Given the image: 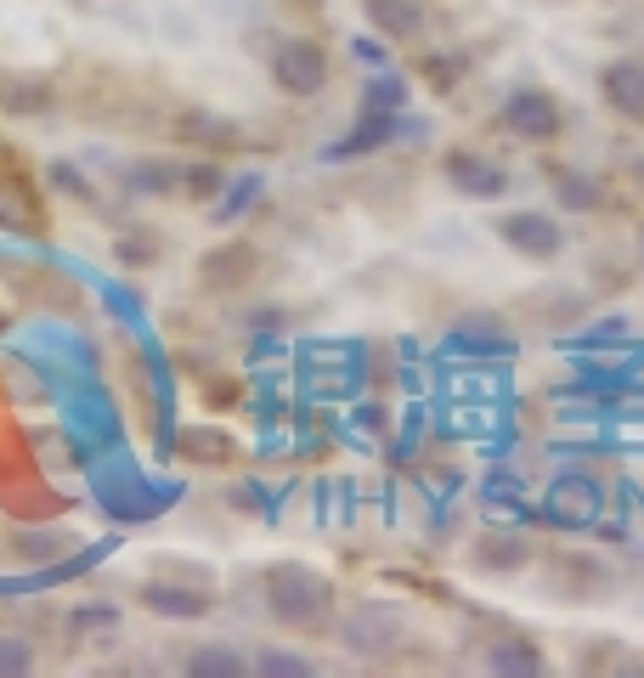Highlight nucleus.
<instances>
[{"label":"nucleus","mask_w":644,"mask_h":678,"mask_svg":"<svg viewBox=\"0 0 644 678\" xmlns=\"http://www.w3.org/2000/svg\"><path fill=\"white\" fill-rule=\"evenodd\" d=\"M266 605L288 627H317L328 616V605H334V589L306 565H272L266 571Z\"/></svg>","instance_id":"nucleus-1"},{"label":"nucleus","mask_w":644,"mask_h":678,"mask_svg":"<svg viewBox=\"0 0 644 678\" xmlns=\"http://www.w3.org/2000/svg\"><path fill=\"white\" fill-rule=\"evenodd\" d=\"M600 509H605V492L593 475H560L549 498H542V520L549 526H566V531H582V526H600Z\"/></svg>","instance_id":"nucleus-2"},{"label":"nucleus","mask_w":644,"mask_h":678,"mask_svg":"<svg viewBox=\"0 0 644 678\" xmlns=\"http://www.w3.org/2000/svg\"><path fill=\"white\" fill-rule=\"evenodd\" d=\"M272 74L294 96H317L328 85V57H323V45H312V40H288L277 52V63H272Z\"/></svg>","instance_id":"nucleus-3"},{"label":"nucleus","mask_w":644,"mask_h":678,"mask_svg":"<svg viewBox=\"0 0 644 678\" xmlns=\"http://www.w3.org/2000/svg\"><path fill=\"white\" fill-rule=\"evenodd\" d=\"M504 125L515 136H526V141H549V136H560L566 119H560V108L542 91H515L509 103H504Z\"/></svg>","instance_id":"nucleus-4"},{"label":"nucleus","mask_w":644,"mask_h":678,"mask_svg":"<svg viewBox=\"0 0 644 678\" xmlns=\"http://www.w3.org/2000/svg\"><path fill=\"white\" fill-rule=\"evenodd\" d=\"M504 237L520 250V255H537V261H549V255H560L566 250V232H560V221L555 215H537V210H515V215H504Z\"/></svg>","instance_id":"nucleus-5"},{"label":"nucleus","mask_w":644,"mask_h":678,"mask_svg":"<svg viewBox=\"0 0 644 678\" xmlns=\"http://www.w3.org/2000/svg\"><path fill=\"white\" fill-rule=\"evenodd\" d=\"M447 357H464V362H509L515 357V339L504 328H486V322H464L447 333Z\"/></svg>","instance_id":"nucleus-6"},{"label":"nucleus","mask_w":644,"mask_h":678,"mask_svg":"<svg viewBox=\"0 0 644 678\" xmlns=\"http://www.w3.org/2000/svg\"><path fill=\"white\" fill-rule=\"evenodd\" d=\"M395 639H402L395 611H357L351 622H345V645H351L357 656H384V650H395Z\"/></svg>","instance_id":"nucleus-7"},{"label":"nucleus","mask_w":644,"mask_h":678,"mask_svg":"<svg viewBox=\"0 0 644 678\" xmlns=\"http://www.w3.org/2000/svg\"><path fill=\"white\" fill-rule=\"evenodd\" d=\"M600 85L611 108H622L627 119H644V63H611Z\"/></svg>","instance_id":"nucleus-8"},{"label":"nucleus","mask_w":644,"mask_h":678,"mask_svg":"<svg viewBox=\"0 0 644 678\" xmlns=\"http://www.w3.org/2000/svg\"><path fill=\"white\" fill-rule=\"evenodd\" d=\"M395 136V114H384V108H368L362 114V125L339 141V148H328V159H357V153H373V148H384V141Z\"/></svg>","instance_id":"nucleus-9"},{"label":"nucleus","mask_w":644,"mask_h":678,"mask_svg":"<svg viewBox=\"0 0 644 678\" xmlns=\"http://www.w3.org/2000/svg\"><path fill=\"white\" fill-rule=\"evenodd\" d=\"M141 605L159 611V616H176V622H192V616L210 611V600L198 594V589H170V583H147L141 589Z\"/></svg>","instance_id":"nucleus-10"},{"label":"nucleus","mask_w":644,"mask_h":678,"mask_svg":"<svg viewBox=\"0 0 644 678\" xmlns=\"http://www.w3.org/2000/svg\"><path fill=\"white\" fill-rule=\"evenodd\" d=\"M447 176L469 192V199H498V192H504V170H492V165L475 159V153H453V159H447Z\"/></svg>","instance_id":"nucleus-11"},{"label":"nucleus","mask_w":644,"mask_h":678,"mask_svg":"<svg viewBox=\"0 0 644 678\" xmlns=\"http://www.w3.org/2000/svg\"><path fill=\"white\" fill-rule=\"evenodd\" d=\"M0 226H23V232H34L40 226V204H34V192L18 181V176H0Z\"/></svg>","instance_id":"nucleus-12"},{"label":"nucleus","mask_w":644,"mask_h":678,"mask_svg":"<svg viewBox=\"0 0 644 678\" xmlns=\"http://www.w3.org/2000/svg\"><path fill=\"white\" fill-rule=\"evenodd\" d=\"M486 667L504 672V678H537V672H542V656H537V645H526V639H504V645L486 650Z\"/></svg>","instance_id":"nucleus-13"},{"label":"nucleus","mask_w":644,"mask_h":678,"mask_svg":"<svg viewBox=\"0 0 644 678\" xmlns=\"http://www.w3.org/2000/svg\"><path fill=\"white\" fill-rule=\"evenodd\" d=\"M368 18L384 34H419L424 29V12L413 7V0H368Z\"/></svg>","instance_id":"nucleus-14"},{"label":"nucleus","mask_w":644,"mask_h":678,"mask_svg":"<svg viewBox=\"0 0 644 678\" xmlns=\"http://www.w3.org/2000/svg\"><path fill=\"white\" fill-rule=\"evenodd\" d=\"M187 672H192V678H237V672H243V656H232V650L210 645V650H192Z\"/></svg>","instance_id":"nucleus-15"},{"label":"nucleus","mask_w":644,"mask_h":678,"mask_svg":"<svg viewBox=\"0 0 644 678\" xmlns=\"http://www.w3.org/2000/svg\"><path fill=\"white\" fill-rule=\"evenodd\" d=\"M362 103H368V108H384V114H395V108L408 103V85L395 80V74H373V80H368V91H362Z\"/></svg>","instance_id":"nucleus-16"},{"label":"nucleus","mask_w":644,"mask_h":678,"mask_svg":"<svg viewBox=\"0 0 644 678\" xmlns=\"http://www.w3.org/2000/svg\"><path fill=\"white\" fill-rule=\"evenodd\" d=\"M255 672H266V678H312V661L294 656V650H261Z\"/></svg>","instance_id":"nucleus-17"},{"label":"nucleus","mask_w":644,"mask_h":678,"mask_svg":"<svg viewBox=\"0 0 644 678\" xmlns=\"http://www.w3.org/2000/svg\"><path fill=\"white\" fill-rule=\"evenodd\" d=\"M52 103V91L45 85H0V108H18V114H40Z\"/></svg>","instance_id":"nucleus-18"},{"label":"nucleus","mask_w":644,"mask_h":678,"mask_svg":"<svg viewBox=\"0 0 644 678\" xmlns=\"http://www.w3.org/2000/svg\"><path fill=\"white\" fill-rule=\"evenodd\" d=\"M560 204L566 210H593L600 204V187H593L588 176H560Z\"/></svg>","instance_id":"nucleus-19"},{"label":"nucleus","mask_w":644,"mask_h":678,"mask_svg":"<svg viewBox=\"0 0 644 678\" xmlns=\"http://www.w3.org/2000/svg\"><path fill=\"white\" fill-rule=\"evenodd\" d=\"M481 560H486V565L515 571V565L526 560V543H520V538H486V543H481Z\"/></svg>","instance_id":"nucleus-20"},{"label":"nucleus","mask_w":644,"mask_h":678,"mask_svg":"<svg viewBox=\"0 0 644 678\" xmlns=\"http://www.w3.org/2000/svg\"><path fill=\"white\" fill-rule=\"evenodd\" d=\"M255 192H261V176H243V181H237V187L226 192V204H221L215 215H221V221H237L243 210H250V204H255Z\"/></svg>","instance_id":"nucleus-21"},{"label":"nucleus","mask_w":644,"mask_h":678,"mask_svg":"<svg viewBox=\"0 0 644 678\" xmlns=\"http://www.w3.org/2000/svg\"><path fill=\"white\" fill-rule=\"evenodd\" d=\"M243 272H250V250H221V261L204 266L210 283H232V277H243Z\"/></svg>","instance_id":"nucleus-22"},{"label":"nucleus","mask_w":644,"mask_h":678,"mask_svg":"<svg viewBox=\"0 0 644 678\" xmlns=\"http://www.w3.org/2000/svg\"><path fill=\"white\" fill-rule=\"evenodd\" d=\"M29 645L23 639H7V634H0V678H23L29 672Z\"/></svg>","instance_id":"nucleus-23"},{"label":"nucleus","mask_w":644,"mask_h":678,"mask_svg":"<svg viewBox=\"0 0 644 678\" xmlns=\"http://www.w3.org/2000/svg\"><path fill=\"white\" fill-rule=\"evenodd\" d=\"M63 543H57V531H18V554L23 560H52Z\"/></svg>","instance_id":"nucleus-24"},{"label":"nucleus","mask_w":644,"mask_h":678,"mask_svg":"<svg viewBox=\"0 0 644 678\" xmlns=\"http://www.w3.org/2000/svg\"><path fill=\"white\" fill-rule=\"evenodd\" d=\"M74 622L85 627V634H96V627H114V622H119V611H114V605H80V611H74Z\"/></svg>","instance_id":"nucleus-25"},{"label":"nucleus","mask_w":644,"mask_h":678,"mask_svg":"<svg viewBox=\"0 0 644 678\" xmlns=\"http://www.w3.org/2000/svg\"><path fill=\"white\" fill-rule=\"evenodd\" d=\"M198 435H204V442H187V453H192V458H226V442H210L215 430H198Z\"/></svg>","instance_id":"nucleus-26"},{"label":"nucleus","mask_w":644,"mask_h":678,"mask_svg":"<svg viewBox=\"0 0 644 678\" xmlns=\"http://www.w3.org/2000/svg\"><path fill=\"white\" fill-rule=\"evenodd\" d=\"M515 487H520V480H515L509 469H498V475H492V480H486V498H509Z\"/></svg>","instance_id":"nucleus-27"},{"label":"nucleus","mask_w":644,"mask_h":678,"mask_svg":"<svg viewBox=\"0 0 644 678\" xmlns=\"http://www.w3.org/2000/svg\"><path fill=\"white\" fill-rule=\"evenodd\" d=\"M187 187H192V192H215V187H221V176H215L210 165H204V170H187Z\"/></svg>","instance_id":"nucleus-28"},{"label":"nucleus","mask_w":644,"mask_h":678,"mask_svg":"<svg viewBox=\"0 0 644 678\" xmlns=\"http://www.w3.org/2000/svg\"><path fill=\"white\" fill-rule=\"evenodd\" d=\"M357 57H362V63H384V52H379L373 40H357Z\"/></svg>","instance_id":"nucleus-29"}]
</instances>
